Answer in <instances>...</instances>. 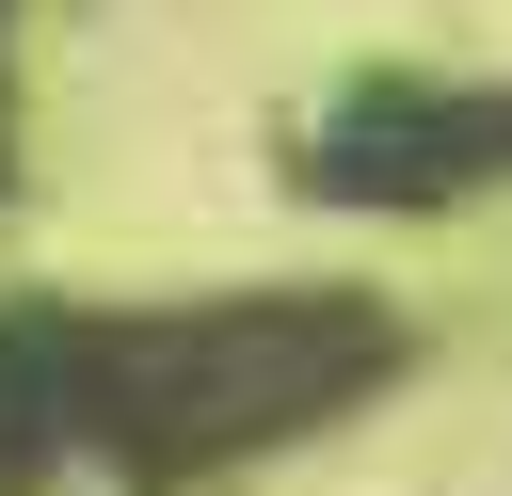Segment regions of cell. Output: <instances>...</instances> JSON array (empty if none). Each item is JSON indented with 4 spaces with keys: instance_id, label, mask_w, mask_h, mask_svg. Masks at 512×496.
I'll use <instances>...</instances> for the list:
<instances>
[{
    "instance_id": "obj_1",
    "label": "cell",
    "mask_w": 512,
    "mask_h": 496,
    "mask_svg": "<svg viewBox=\"0 0 512 496\" xmlns=\"http://www.w3.org/2000/svg\"><path fill=\"white\" fill-rule=\"evenodd\" d=\"M384 368H400V320L368 288H240V304H192V320H80L64 416L128 480H224L240 448L352 416Z\"/></svg>"
},
{
    "instance_id": "obj_2",
    "label": "cell",
    "mask_w": 512,
    "mask_h": 496,
    "mask_svg": "<svg viewBox=\"0 0 512 496\" xmlns=\"http://www.w3.org/2000/svg\"><path fill=\"white\" fill-rule=\"evenodd\" d=\"M304 176L336 208H464L512 176V80H384L304 144Z\"/></svg>"
}]
</instances>
